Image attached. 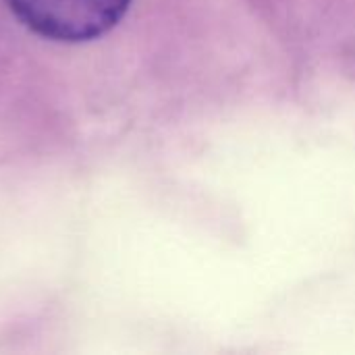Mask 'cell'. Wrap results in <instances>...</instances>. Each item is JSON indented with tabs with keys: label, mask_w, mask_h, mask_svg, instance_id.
I'll return each instance as SVG.
<instances>
[{
	"label": "cell",
	"mask_w": 355,
	"mask_h": 355,
	"mask_svg": "<svg viewBox=\"0 0 355 355\" xmlns=\"http://www.w3.org/2000/svg\"><path fill=\"white\" fill-rule=\"evenodd\" d=\"M131 0H6L10 10L35 33L81 42L112 29Z\"/></svg>",
	"instance_id": "cell-1"
}]
</instances>
